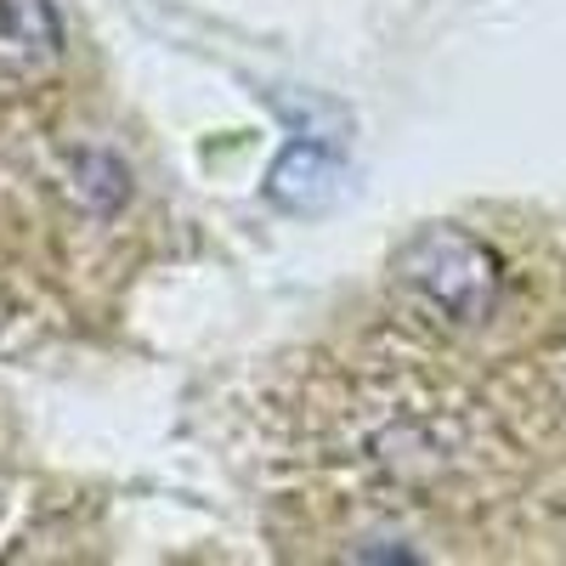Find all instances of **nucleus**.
<instances>
[{"label": "nucleus", "mask_w": 566, "mask_h": 566, "mask_svg": "<svg viewBox=\"0 0 566 566\" xmlns=\"http://www.w3.org/2000/svg\"><path fill=\"white\" fill-rule=\"evenodd\" d=\"M402 283L448 323H482L499 301V255L464 227H431L402 250Z\"/></svg>", "instance_id": "nucleus-1"}, {"label": "nucleus", "mask_w": 566, "mask_h": 566, "mask_svg": "<svg viewBox=\"0 0 566 566\" xmlns=\"http://www.w3.org/2000/svg\"><path fill=\"white\" fill-rule=\"evenodd\" d=\"M335 187H340V159L323 142H290L266 170V199L277 210H295V216L323 210L335 199Z\"/></svg>", "instance_id": "nucleus-2"}, {"label": "nucleus", "mask_w": 566, "mask_h": 566, "mask_svg": "<svg viewBox=\"0 0 566 566\" xmlns=\"http://www.w3.org/2000/svg\"><path fill=\"white\" fill-rule=\"evenodd\" d=\"M0 29L23 57H52L57 52V12L52 0H0Z\"/></svg>", "instance_id": "nucleus-3"}]
</instances>
